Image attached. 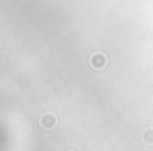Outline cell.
Instances as JSON below:
<instances>
[{
  "mask_svg": "<svg viewBox=\"0 0 153 151\" xmlns=\"http://www.w3.org/2000/svg\"><path fill=\"white\" fill-rule=\"evenodd\" d=\"M89 66L93 70H105L108 66V58L105 53H93L89 58Z\"/></svg>",
  "mask_w": 153,
  "mask_h": 151,
  "instance_id": "1",
  "label": "cell"
},
{
  "mask_svg": "<svg viewBox=\"0 0 153 151\" xmlns=\"http://www.w3.org/2000/svg\"><path fill=\"white\" fill-rule=\"evenodd\" d=\"M39 124H41L43 130H54L56 124H58V118H56V114L47 113V114H43V116L39 118Z\"/></svg>",
  "mask_w": 153,
  "mask_h": 151,
  "instance_id": "2",
  "label": "cell"
},
{
  "mask_svg": "<svg viewBox=\"0 0 153 151\" xmlns=\"http://www.w3.org/2000/svg\"><path fill=\"white\" fill-rule=\"evenodd\" d=\"M142 138H143V141H146V144H153V128H151V126L143 128Z\"/></svg>",
  "mask_w": 153,
  "mask_h": 151,
  "instance_id": "3",
  "label": "cell"
}]
</instances>
